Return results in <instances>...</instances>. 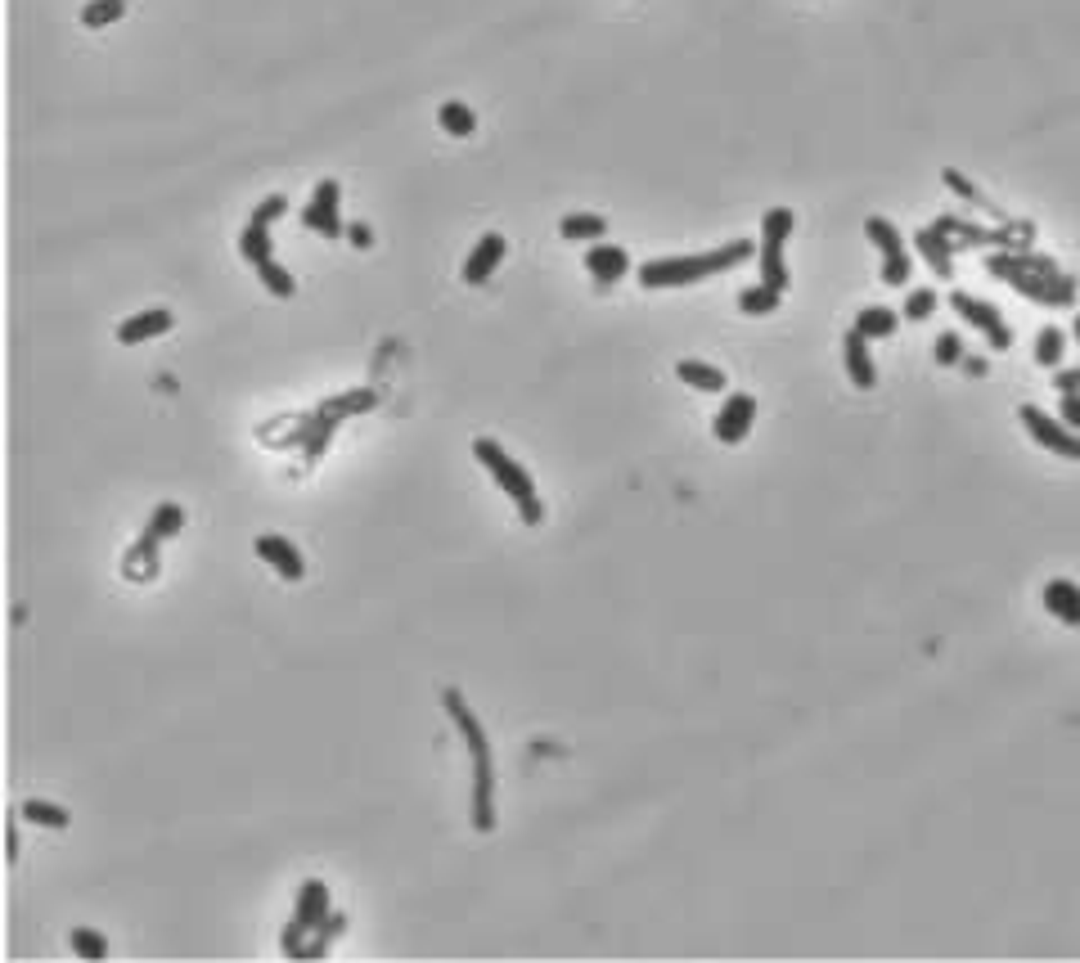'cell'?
<instances>
[{
    "instance_id": "obj_1",
    "label": "cell",
    "mask_w": 1080,
    "mask_h": 963,
    "mask_svg": "<svg viewBox=\"0 0 1080 963\" xmlns=\"http://www.w3.org/2000/svg\"><path fill=\"white\" fill-rule=\"evenodd\" d=\"M986 270L995 279H1004L1008 288H1017L1022 297L1040 306H1071L1076 302V279L1062 275L1049 257H1035L1026 248H995L986 257Z\"/></svg>"
},
{
    "instance_id": "obj_2",
    "label": "cell",
    "mask_w": 1080,
    "mask_h": 963,
    "mask_svg": "<svg viewBox=\"0 0 1080 963\" xmlns=\"http://www.w3.org/2000/svg\"><path fill=\"white\" fill-rule=\"evenodd\" d=\"M752 243L747 239H729L711 252H689V257H657V261H644L639 266V284L644 288H684V284H698V279H711V275H725V270L743 266L752 257Z\"/></svg>"
},
{
    "instance_id": "obj_3",
    "label": "cell",
    "mask_w": 1080,
    "mask_h": 963,
    "mask_svg": "<svg viewBox=\"0 0 1080 963\" xmlns=\"http://www.w3.org/2000/svg\"><path fill=\"white\" fill-rule=\"evenodd\" d=\"M473 459L495 477V482L504 486V495H509V500L518 504L522 522H527V527H540V518H545V504H540L536 482H531L527 468H522L518 459L504 455V446H495L491 437H477V441H473Z\"/></svg>"
},
{
    "instance_id": "obj_4",
    "label": "cell",
    "mask_w": 1080,
    "mask_h": 963,
    "mask_svg": "<svg viewBox=\"0 0 1080 963\" xmlns=\"http://www.w3.org/2000/svg\"><path fill=\"white\" fill-rule=\"evenodd\" d=\"M788 234H792V207H770L761 216V257H756V266H761V284L779 288V293L788 288V266H783Z\"/></svg>"
},
{
    "instance_id": "obj_5",
    "label": "cell",
    "mask_w": 1080,
    "mask_h": 963,
    "mask_svg": "<svg viewBox=\"0 0 1080 963\" xmlns=\"http://www.w3.org/2000/svg\"><path fill=\"white\" fill-rule=\"evenodd\" d=\"M864 234H869V243L882 252V284H891V288H900V284H909V252H905V243H900V230L887 221V216H869L864 221Z\"/></svg>"
},
{
    "instance_id": "obj_6",
    "label": "cell",
    "mask_w": 1080,
    "mask_h": 963,
    "mask_svg": "<svg viewBox=\"0 0 1080 963\" xmlns=\"http://www.w3.org/2000/svg\"><path fill=\"white\" fill-rule=\"evenodd\" d=\"M1017 423H1022L1044 450H1053V455H1062V459H1080V432L1058 423V419H1049L1040 405H1022V410H1017Z\"/></svg>"
},
{
    "instance_id": "obj_7",
    "label": "cell",
    "mask_w": 1080,
    "mask_h": 963,
    "mask_svg": "<svg viewBox=\"0 0 1080 963\" xmlns=\"http://www.w3.org/2000/svg\"><path fill=\"white\" fill-rule=\"evenodd\" d=\"M950 306L959 311V320L963 324H972V329H981L986 333V342L995 351H1004V347H1013V329L1004 324V315H999V306H990V302H981V297H972V293H950Z\"/></svg>"
},
{
    "instance_id": "obj_8",
    "label": "cell",
    "mask_w": 1080,
    "mask_h": 963,
    "mask_svg": "<svg viewBox=\"0 0 1080 963\" xmlns=\"http://www.w3.org/2000/svg\"><path fill=\"white\" fill-rule=\"evenodd\" d=\"M338 198H342L338 180H320V185L311 189V203L302 207V225H306V230L324 234V239H338V234H347V225H342V216H338Z\"/></svg>"
},
{
    "instance_id": "obj_9",
    "label": "cell",
    "mask_w": 1080,
    "mask_h": 963,
    "mask_svg": "<svg viewBox=\"0 0 1080 963\" xmlns=\"http://www.w3.org/2000/svg\"><path fill=\"white\" fill-rule=\"evenodd\" d=\"M752 423H756V401L747 392H734L720 405L716 419H711V432H716V441H725V446H738V441L752 432Z\"/></svg>"
},
{
    "instance_id": "obj_10",
    "label": "cell",
    "mask_w": 1080,
    "mask_h": 963,
    "mask_svg": "<svg viewBox=\"0 0 1080 963\" xmlns=\"http://www.w3.org/2000/svg\"><path fill=\"white\" fill-rule=\"evenodd\" d=\"M473 828L491 833L495 828V770L491 756H473Z\"/></svg>"
},
{
    "instance_id": "obj_11",
    "label": "cell",
    "mask_w": 1080,
    "mask_h": 963,
    "mask_svg": "<svg viewBox=\"0 0 1080 963\" xmlns=\"http://www.w3.org/2000/svg\"><path fill=\"white\" fill-rule=\"evenodd\" d=\"M171 324H176V315H171L167 306H149V311L126 315V320L117 324V342H122V347H135V342H149V338L171 333Z\"/></svg>"
},
{
    "instance_id": "obj_12",
    "label": "cell",
    "mask_w": 1080,
    "mask_h": 963,
    "mask_svg": "<svg viewBox=\"0 0 1080 963\" xmlns=\"http://www.w3.org/2000/svg\"><path fill=\"white\" fill-rule=\"evenodd\" d=\"M842 360H846V374H851V383L860 387V392L878 387V369H873V356H869V338H864L860 329H851L842 338Z\"/></svg>"
},
{
    "instance_id": "obj_13",
    "label": "cell",
    "mask_w": 1080,
    "mask_h": 963,
    "mask_svg": "<svg viewBox=\"0 0 1080 963\" xmlns=\"http://www.w3.org/2000/svg\"><path fill=\"white\" fill-rule=\"evenodd\" d=\"M914 248H918V257H923L941 279H950V275H954V239H950L945 230H936V225H923V230L914 234Z\"/></svg>"
},
{
    "instance_id": "obj_14",
    "label": "cell",
    "mask_w": 1080,
    "mask_h": 963,
    "mask_svg": "<svg viewBox=\"0 0 1080 963\" xmlns=\"http://www.w3.org/2000/svg\"><path fill=\"white\" fill-rule=\"evenodd\" d=\"M500 261H504V234H482L464 261V284H486Z\"/></svg>"
},
{
    "instance_id": "obj_15",
    "label": "cell",
    "mask_w": 1080,
    "mask_h": 963,
    "mask_svg": "<svg viewBox=\"0 0 1080 963\" xmlns=\"http://www.w3.org/2000/svg\"><path fill=\"white\" fill-rule=\"evenodd\" d=\"M585 270L594 275V284L599 288H608L630 270V257H626V248H617V243H594V248L585 252Z\"/></svg>"
},
{
    "instance_id": "obj_16",
    "label": "cell",
    "mask_w": 1080,
    "mask_h": 963,
    "mask_svg": "<svg viewBox=\"0 0 1080 963\" xmlns=\"http://www.w3.org/2000/svg\"><path fill=\"white\" fill-rule=\"evenodd\" d=\"M329 914H333V909H329V887H324L320 878H306V882H302V891H297L293 923H297V927H306V932H315V927H320Z\"/></svg>"
},
{
    "instance_id": "obj_17",
    "label": "cell",
    "mask_w": 1080,
    "mask_h": 963,
    "mask_svg": "<svg viewBox=\"0 0 1080 963\" xmlns=\"http://www.w3.org/2000/svg\"><path fill=\"white\" fill-rule=\"evenodd\" d=\"M441 707L450 711V720H455V729H459V734H464L468 752H473V756H491V743H486L482 725H477V716H473V711H468V702L459 698L455 689H446V693H441Z\"/></svg>"
},
{
    "instance_id": "obj_18",
    "label": "cell",
    "mask_w": 1080,
    "mask_h": 963,
    "mask_svg": "<svg viewBox=\"0 0 1080 963\" xmlns=\"http://www.w3.org/2000/svg\"><path fill=\"white\" fill-rule=\"evenodd\" d=\"M257 554L266 558L270 567H275L284 581H302L306 576V567H302V554H297L293 545H288L284 536H257Z\"/></svg>"
},
{
    "instance_id": "obj_19",
    "label": "cell",
    "mask_w": 1080,
    "mask_h": 963,
    "mask_svg": "<svg viewBox=\"0 0 1080 963\" xmlns=\"http://www.w3.org/2000/svg\"><path fill=\"white\" fill-rule=\"evenodd\" d=\"M1044 608L1067 626H1080V585L1076 581H1049L1044 585Z\"/></svg>"
},
{
    "instance_id": "obj_20",
    "label": "cell",
    "mask_w": 1080,
    "mask_h": 963,
    "mask_svg": "<svg viewBox=\"0 0 1080 963\" xmlns=\"http://www.w3.org/2000/svg\"><path fill=\"white\" fill-rule=\"evenodd\" d=\"M675 374H680V383L693 387V392H725V387H729L725 369L707 365V360H680V365H675Z\"/></svg>"
},
{
    "instance_id": "obj_21",
    "label": "cell",
    "mask_w": 1080,
    "mask_h": 963,
    "mask_svg": "<svg viewBox=\"0 0 1080 963\" xmlns=\"http://www.w3.org/2000/svg\"><path fill=\"white\" fill-rule=\"evenodd\" d=\"M338 423H342V414H333V410H324L320 405V414L315 419H306V459H320L324 450H329V441H333V432H338Z\"/></svg>"
},
{
    "instance_id": "obj_22",
    "label": "cell",
    "mask_w": 1080,
    "mask_h": 963,
    "mask_svg": "<svg viewBox=\"0 0 1080 963\" xmlns=\"http://www.w3.org/2000/svg\"><path fill=\"white\" fill-rule=\"evenodd\" d=\"M180 527H185V509H180V504H158V509H153V518L144 522L140 536L153 540V545H162V540H171Z\"/></svg>"
},
{
    "instance_id": "obj_23",
    "label": "cell",
    "mask_w": 1080,
    "mask_h": 963,
    "mask_svg": "<svg viewBox=\"0 0 1080 963\" xmlns=\"http://www.w3.org/2000/svg\"><path fill=\"white\" fill-rule=\"evenodd\" d=\"M558 234H563V239H590V243H599L603 234H608V221H603V216H594V212H567L563 221H558Z\"/></svg>"
},
{
    "instance_id": "obj_24",
    "label": "cell",
    "mask_w": 1080,
    "mask_h": 963,
    "mask_svg": "<svg viewBox=\"0 0 1080 963\" xmlns=\"http://www.w3.org/2000/svg\"><path fill=\"white\" fill-rule=\"evenodd\" d=\"M896 324H900L896 311H887V306H864V311L855 315L851 329H860L864 338H891V333H896Z\"/></svg>"
},
{
    "instance_id": "obj_25",
    "label": "cell",
    "mask_w": 1080,
    "mask_h": 963,
    "mask_svg": "<svg viewBox=\"0 0 1080 963\" xmlns=\"http://www.w3.org/2000/svg\"><path fill=\"white\" fill-rule=\"evenodd\" d=\"M126 576H131V581H153V576H158V545H153V540H135L131 545V554H126Z\"/></svg>"
},
{
    "instance_id": "obj_26",
    "label": "cell",
    "mask_w": 1080,
    "mask_h": 963,
    "mask_svg": "<svg viewBox=\"0 0 1080 963\" xmlns=\"http://www.w3.org/2000/svg\"><path fill=\"white\" fill-rule=\"evenodd\" d=\"M437 122H441V131H446V135H473L477 131L473 108L459 104V99H446V104L437 108Z\"/></svg>"
},
{
    "instance_id": "obj_27",
    "label": "cell",
    "mask_w": 1080,
    "mask_h": 963,
    "mask_svg": "<svg viewBox=\"0 0 1080 963\" xmlns=\"http://www.w3.org/2000/svg\"><path fill=\"white\" fill-rule=\"evenodd\" d=\"M239 252H243V261H252V266L270 261V225H257V221L243 225V234H239Z\"/></svg>"
},
{
    "instance_id": "obj_28",
    "label": "cell",
    "mask_w": 1080,
    "mask_h": 963,
    "mask_svg": "<svg viewBox=\"0 0 1080 963\" xmlns=\"http://www.w3.org/2000/svg\"><path fill=\"white\" fill-rule=\"evenodd\" d=\"M1062 347H1067V333L1053 329V324H1044V329L1035 333V365L1058 369L1062 365Z\"/></svg>"
},
{
    "instance_id": "obj_29",
    "label": "cell",
    "mask_w": 1080,
    "mask_h": 963,
    "mask_svg": "<svg viewBox=\"0 0 1080 963\" xmlns=\"http://www.w3.org/2000/svg\"><path fill=\"white\" fill-rule=\"evenodd\" d=\"M779 288H770V284H752V288H743L738 293V311L743 315H770V311H779Z\"/></svg>"
},
{
    "instance_id": "obj_30",
    "label": "cell",
    "mask_w": 1080,
    "mask_h": 963,
    "mask_svg": "<svg viewBox=\"0 0 1080 963\" xmlns=\"http://www.w3.org/2000/svg\"><path fill=\"white\" fill-rule=\"evenodd\" d=\"M18 815L23 819H32V824H41V828H54V833H59V828H68L72 824V815L63 806H54V801H23V810H18Z\"/></svg>"
},
{
    "instance_id": "obj_31",
    "label": "cell",
    "mask_w": 1080,
    "mask_h": 963,
    "mask_svg": "<svg viewBox=\"0 0 1080 963\" xmlns=\"http://www.w3.org/2000/svg\"><path fill=\"white\" fill-rule=\"evenodd\" d=\"M252 270H257V279L266 284V293H275V297H293V293H297V279L288 275V270L279 266L275 257L261 261V266H252Z\"/></svg>"
},
{
    "instance_id": "obj_32",
    "label": "cell",
    "mask_w": 1080,
    "mask_h": 963,
    "mask_svg": "<svg viewBox=\"0 0 1080 963\" xmlns=\"http://www.w3.org/2000/svg\"><path fill=\"white\" fill-rule=\"evenodd\" d=\"M122 14H126V0H90V5L81 9V23L86 27H108V23H117Z\"/></svg>"
},
{
    "instance_id": "obj_33",
    "label": "cell",
    "mask_w": 1080,
    "mask_h": 963,
    "mask_svg": "<svg viewBox=\"0 0 1080 963\" xmlns=\"http://www.w3.org/2000/svg\"><path fill=\"white\" fill-rule=\"evenodd\" d=\"M374 401L378 396L369 392V387H356V392H347V396H333V401H324V410H333V414H360V410H374Z\"/></svg>"
},
{
    "instance_id": "obj_34",
    "label": "cell",
    "mask_w": 1080,
    "mask_h": 963,
    "mask_svg": "<svg viewBox=\"0 0 1080 963\" xmlns=\"http://www.w3.org/2000/svg\"><path fill=\"white\" fill-rule=\"evenodd\" d=\"M72 954H81V959H104L108 945H104V936L90 932V927H72Z\"/></svg>"
},
{
    "instance_id": "obj_35",
    "label": "cell",
    "mask_w": 1080,
    "mask_h": 963,
    "mask_svg": "<svg viewBox=\"0 0 1080 963\" xmlns=\"http://www.w3.org/2000/svg\"><path fill=\"white\" fill-rule=\"evenodd\" d=\"M905 320H927V315H936V288H914V293L905 297Z\"/></svg>"
},
{
    "instance_id": "obj_36",
    "label": "cell",
    "mask_w": 1080,
    "mask_h": 963,
    "mask_svg": "<svg viewBox=\"0 0 1080 963\" xmlns=\"http://www.w3.org/2000/svg\"><path fill=\"white\" fill-rule=\"evenodd\" d=\"M945 185H950V189H954V194H959V198H968V203H977L981 212H995V207H990V198L981 194L977 185H968V180H963L959 171H945Z\"/></svg>"
},
{
    "instance_id": "obj_37",
    "label": "cell",
    "mask_w": 1080,
    "mask_h": 963,
    "mask_svg": "<svg viewBox=\"0 0 1080 963\" xmlns=\"http://www.w3.org/2000/svg\"><path fill=\"white\" fill-rule=\"evenodd\" d=\"M288 212V198L284 194H270V198H261L257 207H252V216L248 221H257V225H270V221H279V216Z\"/></svg>"
},
{
    "instance_id": "obj_38",
    "label": "cell",
    "mask_w": 1080,
    "mask_h": 963,
    "mask_svg": "<svg viewBox=\"0 0 1080 963\" xmlns=\"http://www.w3.org/2000/svg\"><path fill=\"white\" fill-rule=\"evenodd\" d=\"M932 351H936V365H959V360H963V342H959V333H941Z\"/></svg>"
},
{
    "instance_id": "obj_39",
    "label": "cell",
    "mask_w": 1080,
    "mask_h": 963,
    "mask_svg": "<svg viewBox=\"0 0 1080 963\" xmlns=\"http://www.w3.org/2000/svg\"><path fill=\"white\" fill-rule=\"evenodd\" d=\"M1058 414H1062V423H1067V428H1076V432H1080V392H1067V396H1062Z\"/></svg>"
},
{
    "instance_id": "obj_40",
    "label": "cell",
    "mask_w": 1080,
    "mask_h": 963,
    "mask_svg": "<svg viewBox=\"0 0 1080 963\" xmlns=\"http://www.w3.org/2000/svg\"><path fill=\"white\" fill-rule=\"evenodd\" d=\"M1053 387H1058L1062 396H1067V392H1080V365H1076V369H1058V374H1053Z\"/></svg>"
},
{
    "instance_id": "obj_41",
    "label": "cell",
    "mask_w": 1080,
    "mask_h": 963,
    "mask_svg": "<svg viewBox=\"0 0 1080 963\" xmlns=\"http://www.w3.org/2000/svg\"><path fill=\"white\" fill-rule=\"evenodd\" d=\"M347 239H351V248H369L374 243V234H369V225H347Z\"/></svg>"
},
{
    "instance_id": "obj_42",
    "label": "cell",
    "mask_w": 1080,
    "mask_h": 963,
    "mask_svg": "<svg viewBox=\"0 0 1080 963\" xmlns=\"http://www.w3.org/2000/svg\"><path fill=\"white\" fill-rule=\"evenodd\" d=\"M5 860H9V864L18 860V828H14V824L5 828Z\"/></svg>"
},
{
    "instance_id": "obj_43",
    "label": "cell",
    "mask_w": 1080,
    "mask_h": 963,
    "mask_svg": "<svg viewBox=\"0 0 1080 963\" xmlns=\"http://www.w3.org/2000/svg\"><path fill=\"white\" fill-rule=\"evenodd\" d=\"M959 365L968 369V374H977V378H981V374H986V369H990V365H986V356H963Z\"/></svg>"
},
{
    "instance_id": "obj_44",
    "label": "cell",
    "mask_w": 1080,
    "mask_h": 963,
    "mask_svg": "<svg viewBox=\"0 0 1080 963\" xmlns=\"http://www.w3.org/2000/svg\"><path fill=\"white\" fill-rule=\"evenodd\" d=\"M1071 333H1076V338H1080V315H1076V320H1071Z\"/></svg>"
}]
</instances>
